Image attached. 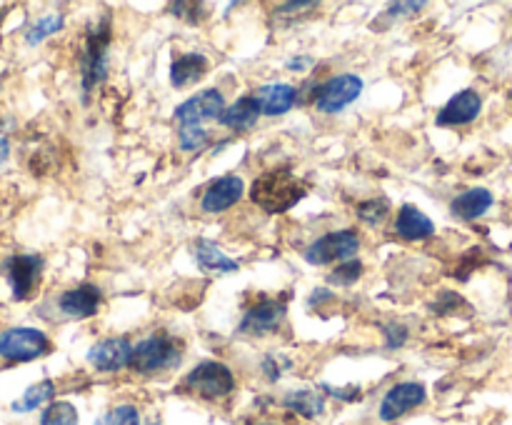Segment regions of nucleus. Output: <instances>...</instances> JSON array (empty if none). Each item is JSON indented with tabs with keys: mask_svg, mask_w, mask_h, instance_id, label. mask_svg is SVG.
<instances>
[{
	"mask_svg": "<svg viewBox=\"0 0 512 425\" xmlns=\"http://www.w3.org/2000/svg\"><path fill=\"white\" fill-rule=\"evenodd\" d=\"M238 380L230 365L223 360H200L198 365L185 373L183 390L200 400H223L235 390Z\"/></svg>",
	"mask_w": 512,
	"mask_h": 425,
	"instance_id": "nucleus-4",
	"label": "nucleus"
},
{
	"mask_svg": "<svg viewBox=\"0 0 512 425\" xmlns=\"http://www.w3.org/2000/svg\"><path fill=\"white\" fill-rule=\"evenodd\" d=\"M40 425H80L78 410L68 400H55V403L45 405Z\"/></svg>",
	"mask_w": 512,
	"mask_h": 425,
	"instance_id": "nucleus-26",
	"label": "nucleus"
},
{
	"mask_svg": "<svg viewBox=\"0 0 512 425\" xmlns=\"http://www.w3.org/2000/svg\"><path fill=\"white\" fill-rule=\"evenodd\" d=\"M495 198L490 190L485 188H470L465 193L455 195L453 203H450V213L460 220H478L493 208Z\"/></svg>",
	"mask_w": 512,
	"mask_h": 425,
	"instance_id": "nucleus-21",
	"label": "nucleus"
},
{
	"mask_svg": "<svg viewBox=\"0 0 512 425\" xmlns=\"http://www.w3.org/2000/svg\"><path fill=\"white\" fill-rule=\"evenodd\" d=\"M185 358V343L168 330H155L133 348L130 370L138 375H160L175 370Z\"/></svg>",
	"mask_w": 512,
	"mask_h": 425,
	"instance_id": "nucleus-3",
	"label": "nucleus"
},
{
	"mask_svg": "<svg viewBox=\"0 0 512 425\" xmlns=\"http://www.w3.org/2000/svg\"><path fill=\"white\" fill-rule=\"evenodd\" d=\"M285 320H288V300L278 298V295H258L245 308L238 333L248 335V338H265V335L278 333Z\"/></svg>",
	"mask_w": 512,
	"mask_h": 425,
	"instance_id": "nucleus-5",
	"label": "nucleus"
},
{
	"mask_svg": "<svg viewBox=\"0 0 512 425\" xmlns=\"http://www.w3.org/2000/svg\"><path fill=\"white\" fill-rule=\"evenodd\" d=\"M480 110H483V98H480L478 90L465 88L460 90V93H455L453 98L438 110L435 123H438L440 128H460V125L473 123L480 115Z\"/></svg>",
	"mask_w": 512,
	"mask_h": 425,
	"instance_id": "nucleus-14",
	"label": "nucleus"
},
{
	"mask_svg": "<svg viewBox=\"0 0 512 425\" xmlns=\"http://www.w3.org/2000/svg\"><path fill=\"white\" fill-rule=\"evenodd\" d=\"M248 425H278V423H268V420H255V423H248Z\"/></svg>",
	"mask_w": 512,
	"mask_h": 425,
	"instance_id": "nucleus-37",
	"label": "nucleus"
},
{
	"mask_svg": "<svg viewBox=\"0 0 512 425\" xmlns=\"http://www.w3.org/2000/svg\"><path fill=\"white\" fill-rule=\"evenodd\" d=\"M245 195V183L240 175H223V178H215L208 188L200 195V210L205 215H220L225 210H230L233 205H238Z\"/></svg>",
	"mask_w": 512,
	"mask_h": 425,
	"instance_id": "nucleus-13",
	"label": "nucleus"
},
{
	"mask_svg": "<svg viewBox=\"0 0 512 425\" xmlns=\"http://www.w3.org/2000/svg\"><path fill=\"white\" fill-rule=\"evenodd\" d=\"M305 195H308V185L288 168L265 170L250 185V200L268 215L288 213Z\"/></svg>",
	"mask_w": 512,
	"mask_h": 425,
	"instance_id": "nucleus-1",
	"label": "nucleus"
},
{
	"mask_svg": "<svg viewBox=\"0 0 512 425\" xmlns=\"http://www.w3.org/2000/svg\"><path fill=\"white\" fill-rule=\"evenodd\" d=\"M465 305V300L460 298L458 293H453V290H440L438 293V298H435V303H433V313L435 315H453V313H458V308H463Z\"/></svg>",
	"mask_w": 512,
	"mask_h": 425,
	"instance_id": "nucleus-30",
	"label": "nucleus"
},
{
	"mask_svg": "<svg viewBox=\"0 0 512 425\" xmlns=\"http://www.w3.org/2000/svg\"><path fill=\"white\" fill-rule=\"evenodd\" d=\"M355 215H358L365 225H370V228L383 225L385 218L390 215V200L383 198V195L363 200V203H358V208H355Z\"/></svg>",
	"mask_w": 512,
	"mask_h": 425,
	"instance_id": "nucleus-25",
	"label": "nucleus"
},
{
	"mask_svg": "<svg viewBox=\"0 0 512 425\" xmlns=\"http://www.w3.org/2000/svg\"><path fill=\"white\" fill-rule=\"evenodd\" d=\"M253 98L258 100L260 113L268 118L290 113L298 105V88L290 83H268L253 90Z\"/></svg>",
	"mask_w": 512,
	"mask_h": 425,
	"instance_id": "nucleus-16",
	"label": "nucleus"
},
{
	"mask_svg": "<svg viewBox=\"0 0 512 425\" xmlns=\"http://www.w3.org/2000/svg\"><path fill=\"white\" fill-rule=\"evenodd\" d=\"M363 88L365 83L358 73H338L320 83L313 105L318 113L338 115L360 98Z\"/></svg>",
	"mask_w": 512,
	"mask_h": 425,
	"instance_id": "nucleus-7",
	"label": "nucleus"
},
{
	"mask_svg": "<svg viewBox=\"0 0 512 425\" xmlns=\"http://www.w3.org/2000/svg\"><path fill=\"white\" fill-rule=\"evenodd\" d=\"M43 273V258L35 253H18L5 260V278L15 300H28Z\"/></svg>",
	"mask_w": 512,
	"mask_h": 425,
	"instance_id": "nucleus-11",
	"label": "nucleus"
},
{
	"mask_svg": "<svg viewBox=\"0 0 512 425\" xmlns=\"http://www.w3.org/2000/svg\"><path fill=\"white\" fill-rule=\"evenodd\" d=\"M423 8H425V3H393L388 8V13L393 15V18H398V15L403 18V15H413Z\"/></svg>",
	"mask_w": 512,
	"mask_h": 425,
	"instance_id": "nucleus-34",
	"label": "nucleus"
},
{
	"mask_svg": "<svg viewBox=\"0 0 512 425\" xmlns=\"http://www.w3.org/2000/svg\"><path fill=\"white\" fill-rule=\"evenodd\" d=\"M225 108V95L218 88H205L175 108V120L180 125H205L208 120H220Z\"/></svg>",
	"mask_w": 512,
	"mask_h": 425,
	"instance_id": "nucleus-10",
	"label": "nucleus"
},
{
	"mask_svg": "<svg viewBox=\"0 0 512 425\" xmlns=\"http://www.w3.org/2000/svg\"><path fill=\"white\" fill-rule=\"evenodd\" d=\"M260 115L263 113H260L258 100H255L253 93H250V95H240L235 103H230L228 108L223 110L218 123L223 125V128L233 130V133H248V130H253L255 125H258Z\"/></svg>",
	"mask_w": 512,
	"mask_h": 425,
	"instance_id": "nucleus-19",
	"label": "nucleus"
},
{
	"mask_svg": "<svg viewBox=\"0 0 512 425\" xmlns=\"http://www.w3.org/2000/svg\"><path fill=\"white\" fill-rule=\"evenodd\" d=\"M360 245H363V240H360L358 230H330V233L320 235V238H315L313 243L305 248L303 258L305 263L315 265V268L330 263H345V260H353L355 255H358Z\"/></svg>",
	"mask_w": 512,
	"mask_h": 425,
	"instance_id": "nucleus-6",
	"label": "nucleus"
},
{
	"mask_svg": "<svg viewBox=\"0 0 512 425\" xmlns=\"http://www.w3.org/2000/svg\"><path fill=\"white\" fill-rule=\"evenodd\" d=\"M425 400H428V388L423 383H418V380H400V383L390 385L388 393L383 395L378 415L383 423H395V420L405 418L415 408L425 405Z\"/></svg>",
	"mask_w": 512,
	"mask_h": 425,
	"instance_id": "nucleus-9",
	"label": "nucleus"
},
{
	"mask_svg": "<svg viewBox=\"0 0 512 425\" xmlns=\"http://www.w3.org/2000/svg\"><path fill=\"white\" fill-rule=\"evenodd\" d=\"M290 358H285V355H280V353H268L263 358V373H265V378L268 380H280L283 378V373L285 370L290 368Z\"/></svg>",
	"mask_w": 512,
	"mask_h": 425,
	"instance_id": "nucleus-31",
	"label": "nucleus"
},
{
	"mask_svg": "<svg viewBox=\"0 0 512 425\" xmlns=\"http://www.w3.org/2000/svg\"><path fill=\"white\" fill-rule=\"evenodd\" d=\"M325 390H330V395H335L338 400H345V403H353V400H360V388H355V385H350V388H330V385H325Z\"/></svg>",
	"mask_w": 512,
	"mask_h": 425,
	"instance_id": "nucleus-35",
	"label": "nucleus"
},
{
	"mask_svg": "<svg viewBox=\"0 0 512 425\" xmlns=\"http://www.w3.org/2000/svg\"><path fill=\"white\" fill-rule=\"evenodd\" d=\"M385 345H388L390 350H395V348H403L405 345V340H408V328H405L403 323H390V325H385Z\"/></svg>",
	"mask_w": 512,
	"mask_h": 425,
	"instance_id": "nucleus-32",
	"label": "nucleus"
},
{
	"mask_svg": "<svg viewBox=\"0 0 512 425\" xmlns=\"http://www.w3.org/2000/svg\"><path fill=\"white\" fill-rule=\"evenodd\" d=\"M208 143H210V133L205 125H180L178 145L185 150V153L203 150Z\"/></svg>",
	"mask_w": 512,
	"mask_h": 425,
	"instance_id": "nucleus-29",
	"label": "nucleus"
},
{
	"mask_svg": "<svg viewBox=\"0 0 512 425\" xmlns=\"http://www.w3.org/2000/svg\"><path fill=\"white\" fill-rule=\"evenodd\" d=\"M65 25V18L63 13H45L40 15L38 20H35L33 25L28 28V33H25V43L28 45H38L43 43L45 38H50V35L60 33Z\"/></svg>",
	"mask_w": 512,
	"mask_h": 425,
	"instance_id": "nucleus-24",
	"label": "nucleus"
},
{
	"mask_svg": "<svg viewBox=\"0 0 512 425\" xmlns=\"http://www.w3.org/2000/svg\"><path fill=\"white\" fill-rule=\"evenodd\" d=\"M315 65V58H310V55H298V58H290L288 63H285V68L290 70V73H305V70H310Z\"/></svg>",
	"mask_w": 512,
	"mask_h": 425,
	"instance_id": "nucleus-33",
	"label": "nucleus"
},
{
	"mask_svg": "<svg viewBox=\"0 0 512 425\" xmlns=\"http://www.w3.org/2000/svg\"><path fill=\"white\" fill-rule=\"evenodd\" d=\"M100 305H103V290L93 283L75 285V288L65 290L58 298V308L65 318L85 320L98 315Z\"/></svg>",
	"mask_w": 512,
	"mask_h": 425,
	"instance_id": "nucleus-15",
	"label": "nucleus"
},
{
	"mask_svg": "<svg viewBox=\"0 0 512 425\" xmlns=\"http://www.w3.org/2000/svg\"><path fill=\"white\" fill-rule=\"evenodd\" d=\"M210 60L205 58V53H198V50H190V53L178 55L170 65V85L178 90L190 88V85L200 83V80L208 75Z\"/></svg>",
	"mask_w": 512,
	"mask_h": 425,
	"instance_id": "nucleus-18",
	"label": "nucleus"
},
{
	"mask_svg": "<svg viewBox=\"0 0 512 425\" xmlns=\"http://www.w3.org/2000/svg\"><path fill=\"white\" fill-rule=\"evenodd\" d=\"M395 235L408 243H423V240L433 238L435 223L430 220L428 213L418 208V205H403L395 215Z\"/></svg>",
	"mask_w": 512,
	"mask_h": 425,
	"instance_id": "nucleus-17",
	"label": "nucleus"
},
{
	"mask_svg": "<svg viewBox=\"0 0 512 425\" xmlns=\"http://www.w3.org/2000/svg\"><path fill=\"white\" fill-rule=\"evenodd\" d=\"M50 350V338L40 328H8L0 333V358L8 363H30Z\"/></svg>",
	"mask_w": 512,
	"mask_h": 425,
	"instance_id": "nucleus-8",
	"label": "nucleus"
},
{
	"mask_svg": "<svg viewBox=\"0 0 512 425\" xmlns=\"http://www.w3.org/2000/svg\"><path fill=\"white\" fill-rule=\"evenodd\" d=\"M363 260L353 258V260H345V263H338L328 275V283L330 285H338V288H350V285L358 283L363 278Z\"/></svg>",
	"mask_w": 512,
	"mask_h": 425,
	"instance_id": "nucleus-27",
	"label": "nucleus"
},
{
	"mask_svg": "<svg viewBox=\"0 0 512 425\" xmlns=\"http://www.w3.org/2000/svg\"><path fill=\"white\" fill-rule=\"evenodd\" d=\"M110 43H113V15L103 13L95 20L93 28H88L83 53H80V85H83L85 98L108 78Z\"/></svg>",
	"mask_w": 512,
	"mask_h": 425,
	"instance_id": "nucleus-2",
	"label": "nucleus"
},
{
	"mask_svg": "<svg viewBox=\"0 0 512 425\" xmlns=\"http://www.w3.org/2000/svg\"><path fill=\"white\" fill-rule=\"evenodd\" d=\"M55 395V383L53 380H40V383L30 385L23 393V398L13 403V413H30V410H38L48 403Z\"/></svg>",
	"mask_w": 512,
	"mask_h": 425,
	"instance_id": "nucleus-23",
	"label": "nucleus"
},
{
	"mask_svg": "<svg viewBox=\"0 0 512 425\" xmlns=\"http://www.w3.org/2000/svg\"><path fill=\"white\" fill-rule=\"evenodd\" d=\"M8 155H10L8 138H0V163H5V160H8Z\"/></svg>",
	"mask_w": 512,
	"mask_h": 425,
	"instance_id": "nucleus-36",
	"label": "nucleus"
},
{
	"mask_svg": "<svg viewBox=\"0 0 512 425\" xmlns=\"http://www.w3.org/2000/svg\"><path fill=\"white\" fill-rule=\"evenodd\" d=\"M95 425H140V410L133 403H118L100 415Z\"/></svg>",
	"mask_w": 512,
	"mask_h": 425,
	"instance_id": "nucleus-28",
	"label": "nucleus"
},
{
	"mask_svg": "<svg viewBox=\"0 0 512 425\" xmlns=\"http://www.w3.org/2000/svg\"><path fill=\"white\" fill-rule=\"evenodd\" d=\"M193 258L198 263V268L203 273H218V275H228V273H238L240 263L235 258H230L223 248L213 243V240L198 238L193 243Z\"/></svg>",
	"mask_w": 512,
	"mask_h": 425,
	"instance_id": "nucleus-20",
	"label": "nucleus"
},
{
	"mask_svg": "<svg viewBox=\"0 0 512 425\" xmlns=\"http://www.w3.org/2000/svg\"><path fill=\"white\" fill-rule=\"evenodd\" d=\"M283 405L300 418L315 420L325 413V395L318 390H290L283 398Z\"/></svg>",
	"mask_w": 512,
	"mask_h": 425,
	"instance_id": "nucleus-22",
	"label": "nucleus"
},
{
	"mask_svg": "<svg viewBox=\"0 0 512 425\" xmlns=\"http://www.w3.org/2000/svg\"><path fill=\"white\" fill-rule=\"evenodd\" d=\"M133 348L135 345L125 335L103 338L88 350V363L98 373H120V370L130 368V363H133Z\"/></svg>",
	"mask_w": 512,
	"mask_h": 425,
	"instance_id": "nucleus-12",
	"label": "nucleus"
}]
</instances>
